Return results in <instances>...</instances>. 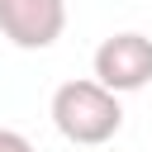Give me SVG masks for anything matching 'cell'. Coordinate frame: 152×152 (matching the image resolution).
I'll use <instances>...</instances> for the list:
<instances>
[{
    "label": "cell",
    "instance_id": "cell-1",
    "mask_svg": "<svg viewBox=\"0 0 152 152\" xmlns=\"http://www.w3.org/2000/svg\"><path fill=\"white\" fill-rule=\"evenodd\" d=\"M52 124L76 147H100L124 128L119 95H109L95 81H62L52 90Z\"/></svg>",
    "mask_w": 152,
    "mask_h": 152
},
{
    "label": "cell",
    "instance_id": "cell-2",
    "mask_svg": "<svg viewBox=\"0 0 152 152\" xmlns=\"http://www.w3.org/2000/svg\"><path fill=\"white\" fill-rule=\"evenodd\" d=\"M95 86L109 95H133L152 86V38L147 33H114L95 48Z\"/></svg>",
    "mask_w": 152,
    "mask_h": 152
},
{
    "label": "cell",
    "instance_id": "cell-3",
    "mask_svg": "<svg viewBox=\"0 0 152 152\" xmlns=\"http://www.w3.org/2000/svg\"><path fill=\"white\" fill-rule=\"evenodd\" d=\"M62 28H66L62 0H0V33L24 52L52 48L62 38Z\"/></svg>",
    "mask_w": 152,
    "mask_h": 152
},
{
    "label": "cell",
    "instance_id": "cell-4",
    "mask_svg": "<svg viewBox=\"0 0 152 152\" xmlns=\"http://www.w3.org/2000/svg\"><path fill=\"white\" fill-rule=\"evenodd\" d=\"M0 152H33V142L14 128H0Z\"/></svg>",
    "mask_w": 152,
    "mask_h": 152
}]
</instances>
